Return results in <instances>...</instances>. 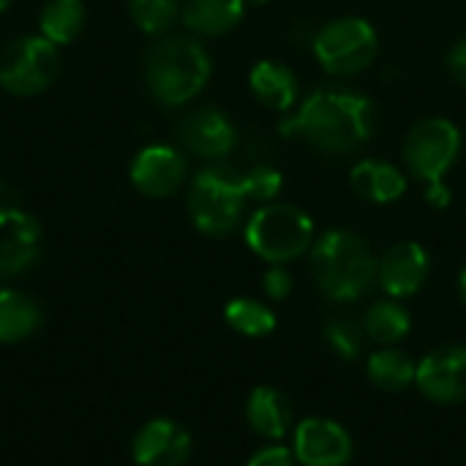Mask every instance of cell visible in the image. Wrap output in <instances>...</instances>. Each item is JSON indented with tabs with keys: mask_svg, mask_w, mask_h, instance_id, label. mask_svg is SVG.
Listing matches in <instances>:
<instances>
[{
	"mask_svg": "<svg viewBox=\"0 0 466 466\" xmlns=\"http://www.w3.org/2000/svg\"><path fill=\"white\" fill-rule=\"evenodd\" d=\"M281 134L300 137L328 156H350L374 134V104L344 87H319L281 123Z\"/></svg>",
	"mask_w": 466,
	"mask_h": 466,
	"instance_id": "cell-1",
	"label": "cell"
},
{
	"mask_svg": "<svg viewBox=\"0 0 466 466\" xmlns=\"http://www.w3.org/2000/svg\"><path fill=\"white\" fill-rule=\"evenodd\" d=\"M311 273L328 300L352 303L377 281V257L360 235L328 229L311 246Z\"/></svg>",
	"mask_w": 466,
	"mask_h": 466,
	"instance_id": "cell-2",
	"label": "cell"
},
{
	"mask_svg": "<svg viewBox=\"0 0 466 466\" xmlns=\"http://www.w3.org/2000/svg\"><path fill=\"white\" fill-rule=\"evenodd\" d=\"M213 60L208 49L188 35H172L153 44L145 55V85L164 106L191 101L210 79Z\"/></svg>",
	"mask_w": 466,
	"mask_h": 466,
	"instance_id": "cell-3",
	"label": "cell"
},
{
	"mask_svg": "<svg viewBox=\"0 0 466 466\" xmlns=\"http://www.w3.org/2000/svg\"><path fill=\"white\" fill-rule=\"evenodd\" d=\"M246 243L248 248L262 257L270 265H284L314 246V221L306 210L287 205V202H270L259 208L248 224H246Z\"/></svg>",
	"mask_w": 466,
	"mask_h": 466,
	"instance_id": "cell-4",
	"label": "cell"
},
{
	"mask_svg": "<svg viewBox=\"0 0 466 466\" xmlns=\"http://www.w3.org/2000/svg\"><path fill=\"white\" fill-rule=\"evenodd\" d=\"M246 191L238 172L227 167L202 169L188 191V216L208 238H224L238 229L246 210Z\"/></svg>",
	"mask_w": 466,
	"mask_h": 466,
	"instance_id": "cell-5",
	"label": "cell"
},
{
	"mask_svg": "<svg viewBox=\"0 0 466 466\" xmlns=\"http://www.w3.org/2000/svg\"><path fill=\"white\" fill-rule=\"evenodd\" d=\"M380 52L377 30L363 16H341L328 22L314 35V55L325 71L336 76H352L366 71Z\"/></svg>",
	"mask_w": 466,
	"mask_h": 466,
	"instance_id": "cell-6",
	"label": "cell"
},
{
	"mask_svg": "<svg viewBox=\"0 0 466 466\" xmlns=\"http://www.w3.org/2000/svg\"><path fill=\"white\" fill-rule=\"evenodd\" d=\"M60 74V55L52 41L22 35L0 52V87L11 96H35L52 87Z\"/></svg>",
	"mask_w": 466,
	"mask_h": 466,
	"instance_id": "cell-7",
	"label": "cell"
},
{
	"mask_svg": "<svg viewBox=\"0 0 466 466\" xmlns=\"http://www.w3.org/2000/svg\"><path fill=\"white\" fill-rule=\"evenodd\" d=\"M461 150V131L445 117L415 123L404 139V164L418 180L442 183Z\"/></svg>",
	"mask_w": 466,
	"mask_h": 466,
	"instance_id": "cell-8",
	"label": "cell"
},
{
	"mask_svg": "<svg viewBox=\"0 0 466 466\" xmlns=\"http://www.w3.org/2000/svg\"><path fill=\"white\" fill-rule=\"evenodd\" d=\"M415 388L434 404L466 401V347L451 344L429 352L418 363Z\"/></svg>",
	"mask_w": 466,
	"mask_h": 466,
	"instance_id": "cell-9",
	"label": "cell"
},
{
	"mask_svg": "<svg viewBox=\"0 0 466 466\" xmlns=\"http://www.w3.org/2000/svg\"><path fill=\"white\" fill-rule=\"evenodd\" d=\"M292 453L303 466H347L352 461V437L328 418H306L295 429Z\"/></svg>",
	"mask_w": 466,
	"mask_h": 466,
	"instance_id": "cell-10",
	"label": "cell"
},
{
	"mask_svg": "<svg viewBox=\"0 0 466 466\" xmlns=\"http://www.w3.org/2000/svg\"><path fill=\"white\" fill-rule=\"evenodd\" d=\"M128 177L139 194L164 199V197H172L183 186L186 158L180 150L169 145H147L134 156L128 167Z\"/></svg>",
	"mask_w": 466,
	"mask_h": 466,
	"instance_id": "cell-11",
	"label": "cell"
},
{
	"mask_svg": "<svg viewBox=\"0 0 466 466\" xmlns=\"http://www.w3.org/2000/svg\"><path fill=\"white\" fill-rule=\"evenodd\" d=\"M429 273H431L429 251L415 240H401L390 246L377 262V281L382 292L390 295L393 300L412 298L426 284Z\"/></svg>",
	"mask_w": 466,
	"mask_h": 466,
	"instance_id": "cell-12",
	"label": "cell"
},
{
	"mask_svg": "<svg viewBox=\"0 0 466 466\" xmlns=\"http://www.w3.org/2000/svg\"><path fill=\"white\" fill-rule=\"evenodd\" d=\"M131 456L137 466H183L191 456V437L180 423L156 418L137 431Z\"/></svg>",
	"mask_w": 466,
	"mask_h": 466,
	"instance_id": "cell-13",
	"label": "cell"
},
{
	"mask_svg": "<svg viewBox=\"0 0 466 466\" xmlns=\"http://www.w3.org/2000/svg\"><path fill=\"white\" fill-rule=\"evenodd\" d=\"M177 139L199 158H224L235 147V126L216 106H199L180 120Z\"/></svg>",
	"mask_w": 466,
	"mask_h": 466,
	"instance_id": "cell-14",
	"label": "cell"
},
{
	"mask_svg": "<svg viewBox=\"0 0 466 466\" xmlns=\"http://www.w3.org/2000/svg\"><path fill=\"white\" fill-rule=\"evenodd\" d=\"M246 418L248 426L265 437V440H281L292 429V404L289 399L276 388H254L246 401Z\"/></svg>",
	"mask_w": 466,
	"mask_h": 466,
	"instance_id": "cell-15",
	"label": "cell"
},
{
	"mask_svg": "<svg viewBox=\"0 0 466 466\" xmlns=\"http://www.w3.org/2000/svg\"><path fill=\"white\" fill-rule=\"evenodd\" d=\"M350 186L358 197L377 202V205H388V202H396L407 191V177L401 175L399 167H393L388 161L366 158L352 167Z\"/></svg>",
	"mask_w": 466,
	"mask_h": 466,
	"instance_id": "cell-16",
	"label": "cell"
},
{
	"mask_svg": "<svg viewBox=\"0 0 466 466\" xmlns=\"http://www.w3.org/2000/svg\"><path fill=\"white\" fill-rule=\"evenodd\" d=\"M248 87L259 104L279 112H287L298 98V76L276 60H259L248 74Z\"/></svg>",
	"mask_w": 466,
	"mask_h": 466,
	"instance_id": "cell-17",
	"label": "cell"
},
{
	"mask_svg": "<svg viewBox=\"0 0 466 466\" xmlns=\"http://www.w3.org/2000/svg\"><path fill=\"white\" fill-rule=\"evenodd\" d=\"M246 11V0H186L180 8L183 25L197 35L229 33Z\"/></svg>",
	"mask_w": 466,
	"mask_h": 466,
	"instance_id": "cell-18",
	"label": "cell"
},
{
	"mask_svg": "<svg viewBox=\"0 0 466 466\" xmlns=\"http://www.w3.org/2000/svg\"><path fill=\"white\" fill-rule=\"evenodd\" d=\"M41 328L38 303L16 289H0V344L30 339Z\"/></svg>",
	"mask_w": 466,
	"mask_h": 466,
	"instance_id": "cell-19",
	"label": "cell"
},
{
	"mask_svg": "<svg viewBox=\"0 0 466 466\" xmlns=\"http://www.w3.org/2000/svg\"><path fill=\"white\" fill-rule=\"evenodd\" d=\"M366 374H369V380L380 390L399 393V390H407L410 385H415L418 363L407 352L393 350V347H385V350H380V352H374L369 358Z\"/></svg>",
	"mask_w": 466,
	"mask_h": 466,
	"instance_id": "cell-20",
	"label": "cell"
},
{
	"mask_svg": "<svg viewBox=\"0 0 466 466\" xmlns=\"http://www.w3.org/2000/svg\"><path fill=\"white\" fill-rule=\"evenodd\" d=\"M85 27L82 0H46L38 16V30L55 46L71 44Z\"/></svg>",
	"mask_w": 466,
	"mask_h": 466,
	"instance_id": "cell-21",
	"label": "cell"
},
{
	"mask_svg": "<svg viewBox=\"0 0 466 466\" xmlns=\"http://www.w3.org/2000/svg\"><path fill=\"white\" fill-rule=\"evenodd\" d=\"M410 328H412L410 311H407L399 300H380V303H374V306L366 311V317H363L366 339L377 341L380 347H393V344H399L401 339L410 336Z\"/></svg>",
	"mask_w": 466,
	"mask_h": 466,
	"instance_id": "cell-22",
	"label": "cell"
},
{
	"mask_svg": "<svg viewBox=\"0 0 466 466\" xmlns=\"http://www.w3.org/2000/svg\"><path fill=\"white\" fill-rule=\"evenodd\" d=\"M224 319L229 322L232 330H238L248 339H262V336L273 333V328H276V314L270 311V306H265L262 300H254V298L229 300L224 309Z\"/></svg>",
	"mask_w": 466,
	"mask_h": 466,
	"instance_id": "cell-23",
	"label": "cell"
},
{
	"mask_svg": "<svg viewBox=\"0 0 466 466\" xmlns=\"http://www.w3.org/2000/svg\"><path fill=\"white\" fill-rule=\"evenodd\" d=\"M128 14L142 33L161 35L175 25L180 5L177 0H128Z\"/></svg>",
	"mask_w": 466,
	"mask_h": 466,
	"instance_id": "cell-24",
	"label": "cell"
},
{
	"mask_svg": "<svg viewBox=\"0 0 466 466\" xmlns=\"http://www.w3.org/2000/svg\"><path fill=\"white\" fill-rule=\"evenodd\" d=\"M325 339H328L330 350L339 352L344 360H355L363 352L366 330H363V322H358L347 314H336L325 322Z\"/></svg>",
	"mask_w": 466,
	"mask_h": 466,
	"instance_id": "cell-25",
	"label": "cell"
},
{
	"mask_svg": "<svg viewBox=\"0 0 466 466\" xmlns=\"http://www.w3.org/2000/svg\"><path fill=\"white\" fill-rule=\"evenodd\" d=\"M41 257L38 243H27L22 238H3L0 240V279H14L27 273Z\"/></svg>",
	"mask_w": 466,
	"mask_h": 466,
	"instance_id": "cell-26",
	"label": "cell"
},
{
	"mask_svg": "<svg viewBox=\"0 0 466 466\" xmlns=\"http://www.w3.org/2000/svg\"><path fill=\"white\" fill-rule=\"evenodd\" d=\"M243 180V191L248 199H257V202H270L279 197L281 186H284V177L276 167H268V164H259V167H251L248 172L240 175Z\"/></svg>",
	"mask_w": 466,
	"mask_h": 466,
	"instance_id": "cell-27",
	"label": "cell"
},
{
	"mask_svg": "<svg viewBox=\"0 0 466 466\" xmlns=\"http://www.w3.org/2000/svg\"><path fill=\"white\" fill-rule=\"evenodd\" d=\"M262 289L270 300H287L292 292V276L284 265H270L268 273L262 276Z\"/></svg>",
	"mask_w": 466,
	"mask_h": 466,
	"instance_id": "cell-28",
	"label": "cell"
},
{
	"mask_svg": "<svg viewBox=\"0 0 466 466\" xmlns=\"http://www.w3.org/2000/svg\"><path fill=\"white\" fill-rule=\"evenodd\" d=\"M298 459L295 453L287 448V445H268V448H259L246 466H295Z\"/></svg>",
	"mask_w": 466,
	"mask_h": 466,
	"instance_id": "cell-29",
	"label": "cell"
},
{
	"mask_svg": "<svg viewBox=\"0 0 466 466\" xmlns=\"http://www.w3.org/2000/svg\"><path fill=\"white\" fill-rule=\"evenodd\" d=\"M8 235H14V238H22V240H27V243H38L41 240V224H38V218L35 216H30V213H25V210H19L16 216H14V221L8 224Z\"/></svg>",
	"mask_w": 466,
	"mask_h": 466,
	"instance_id": "cell-30",
	"label": "cell"
},
{
	"mask_svg": "<svg viewBox=\"0 0 466 466\" xmlns=\"http://www.w3.org/2000/svg\"><path fill=\"white\" fill-rule=\"evenodd\" d=\"M19 210H22V197H19V191H16L11 183L0 180V227H8Z\"/></svg>",
	"mask_w": 466,
	"mask_h": 466,
	"instance_id": "cell-31",
	"label": "cell"
},
{
	"mask_svg": "<svg viewBox=\"0 0 466 466\" xmlns=\"http://www.w3.org/2000/svg\"><path fill=\"white\" fill-rule=\"evenodd\" d=\"M448 68L456 76V82L466 85V38L453 44V49L448 52Z\"/></svg>",
	"mask_w": 466,
	"mask_h": 466,
	"instance_id": "cell-32",
	"label": "cell"
},
{
	"mask_svg": "<svg viewBox=\"0 0 466 466\" xmlns=\"http://www.w3.org/2000/svg\"><path fill=\"white\" fill-rule=\"evenodd\" d=\"M426 199H429L431 208H448L451 205V188L445 186V180L442 183H431Z\"/></svg>",
	"mask_w": 466,
	"mask_h": 466,
	"instance_id": "cell-33",
	"label": "cell"
},
{
	"mask_svg": "<svg viewBox=\"0 0 466 466\" xmlns=\"http://www.w3.org/2000/svg\"><path fill=\"white\" fill-rule=\"evenodd\" d=\"M459 292H461V300H464L466 306V265L461 268V273H459Z\"/></svg>",
	"mask_w": 466,
	"mask_h": 466,
	"instance_id": "cell-34",
	"label": "cell"
},
{
	"mask_svg": "<svg viewBox=\"0 0 466 466\" xmlns=\"http://www.w3.org/2000/svg\"><path fill=\"white\" fill-rule=\"evenodd\" d=\"M246 3H251V5H262V3H268V0H246Z\"/></svg>",
	"mask_w": 466,
	"mask_h": 466,
	"instance_id": "cell-35",
	"label": "cell"
},
{
	"mask_svg": "<svg viewBox=\"0 0 466 466\" xmlns=\"http://www.w3.org/2000/svg\"><path fill=\"white\" fill-rule=\"evenodd\" d=\"M8 3H11V0H0V11H5V8H8Z\"/></svg>",
	"mask_w": 466,
	"mask_h": 466,
	"instance_id": "cell-36",
	"label": "cell"
}]
</instances>
